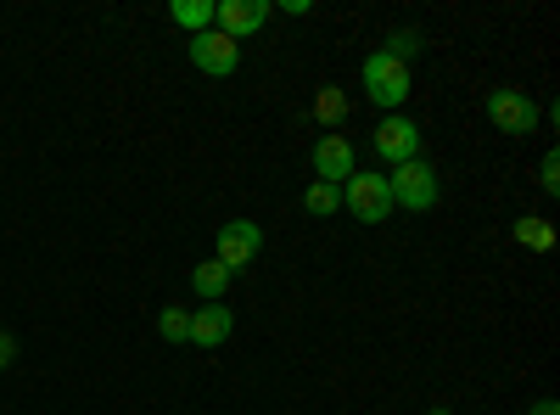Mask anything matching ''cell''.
<instances>
[{"label":"cell","mask_w":560,"mask_h":415,"mask_svg":"<svg viewBox=\"0 0 560 415\" xmlns=\"http://www.w3.org/2000/svg\"><path fill=\"white\" fill-rule=\"evenodd\" d=\"M185 51H191V62H197L202 73H213V79H230V73L242 68V45L230 39V34H219V28L191 34V45H185Z\"/></svg>","instance_id":"cell-6"},{"label":"cell","mask_w":560,"mask_h":415,"mask_svg":"<svg viewBox=\"0 0 560 415\" xmlns=\"http://www.w3.org/2000/svg\"><path fill=\"white\" fill-rule=\"evenodd\" d=\"M427 415H448V410H427Z\"/></svg>","instance_id":"cell-21"},{"label":"cell","mask_w":560,"mask_h":415,"mask_svg":"<svg viewBox=\"0 0 560 415\" xmlns=\"http://www.w3.org/2000/svg\"><path fill=\"white\" fill-rule=\"evenodd\" d=\"M12 359H18V337H12V332H0V371H7Z\"/></svg>","instance_id":"cell-19"},{"label":"cell","mask_w":560,"mask_h":415,"mask_svg":"<svg viewBox=\"0 0 560 415\" xmlns=\"http://www.w3.org/2000/svg\"><path fill=\"white\" fill-rule=\"evenodd\" d=\"M538 186H544V192H549V197H555V192H560V158H555V152H549V158H544V163H538Z\"/></svg>","instance_id":"cell-18"},{"label":"cell","mask_w":560,"mask_h":415,"mask_svg":"<svg viewBox=\"0 0 560 415\" xmlns=\"http://www.w3.org/2000/svg\"><path fill=\"white\" fill-rule=\"evenodd\" d=\"M533 415H560V404H555V399H538V404H533Z\"/></svg>","instance_id":"cell-20"},{"label":"cell","mask_w":560,"mask_h":415,"mask_svg":"<svg viewBox=\"0 0 560 415\" xmlns=\"http://www.w3.org/2000/svg\"><path fill=\"white\" fill-rule=\"evenodd\" d=\"M213 7H219V0H174L168 18H174L185 34H202V28H213Z\"/></svg>","instance_id":"cell-13"},{"label":"cell","mask_w":560,"mask_h":415,"mask_svg":"<svg viewBox=\"0 0 560 415\" xmlns=\"http://www.w3.org/2000/svg\"><path fill=\"white\" fill-rule=\"evenodd\" d=\"M258 253H264V230L253 224V219H230V224H219V264L236 275V269H247V264H258Z\"/></svg>","instance_id":"cell-5"},{"label":"cell","mask_w":560,"mask_h":415,"mask_svg":"<svg viewBox=\"0 0 560 415\" xmlns=\"http://www.w3.org/2000/svg\"><path fill=\"white\" fill-rule=\"evenodd\" d=\"M269 12H275L269 0H219V7H213V28L242 45L247 34H258L269 23Z\"/></svg>","instance_id":"cell-9"},{"label":"cell","mask_w":560,"mask_h":415,"mask_svg":"<svg viewBox=\"0 0 560 415\" xmlns=\"http://www.w3.org/2000/svg\"><path fill=\"white\" fill-rule=\"evenodd\" d=\"M516 242L533 247V253H549L555 247V230H549V219H516Z\"/></svg>","instance_id":"cell-16"},{"label":"cell","mask_w":560,"mask_h":415,"mask_svg":"<svg viewBox=\"0 0 560 415\" xmlns=\"http://www.w3.org/2000/svg\"><path fill=\"white\" fill-rule=\"evenodd\" d=\"M488 118L499 135H533L538 129V102L527 90H488Z\"/></svg>","instance_id":"cell-4"},{"label":"cell","mask_w":560,"mask_h":415,"mask_svg":"<svg viewBox=\"0 0 560 415\" xmlns=\"http://www.w3.org/2000/svg\"><path fill=\"white\" fill-rule=\"evenodd\" d=\"M303 208H308L314 219H331V214H342V186H325V180H314V186L303 192Z\"/></svg>","instance_id":"cell-14"},{"label":"cell","mask_w":560,"mask_h":415,"mask_svg":"<svg viewBox=\"0 0 560 415\" xmlns=\"http://www.w3.org/2000/svg\"><path fill=\"white\" fill-rule=\"evenodd\" d=\"M376 152L398 169V163H415L420 158V124L415 118H404V113H387L382 124H376Z\"/></svg>","instance_id":"cell-8"},{"label":"cell","mask_w":560,"mask_h":415,"mask_svg":"<svg viewBox=\"0 0 560 415\" xmlns=\"http://www.w3.org/2000/svg\"><path fill=\"white\" fill-rule=\"evenodd\" d=\"M359 84H364V96L376 102L382 113H398L404 102H409V62H398V57H387V51H370L364 57V68H359Z\"/></svg>","instance_id":"cell-1"},{"label":"cell","mask_w":560,"mask_h":415,"mask_svg":"<svg viewBox=\"0 0 560 415\" xmlns=\"http://www.w3.org/2000/svg\"><path fill=\"white\" fill-rule=\"evenodd\" d=\"M415 51H420V34H415V28H404V34L387 39V57H398V62H409Z\"/></svg>","instance_id":"cell-17"},{"label":"cell","mask_w":560,"mask_h":415,"mask_svg":"<svg viewBox=\"0 0 560 415\" xmlns=\"http://www.w3.org/2000/svg\"><path fill=\"white\" fill-rule=\"evenodd\" d=\"M158 337H163V343H185V337H191V309L168 303V309L158 314Z\"/></svg>","instance_id":"cell-15"},{"label":"cell","mask_w":560,"mask_h":415,"mask_svg":"<svg viewBox=\"0 0 560 415\" xmlns=\"http://www.w3.org/2000/svg\"><path fill=\"white\" fill-rule=\"evenodd\" d=\"M342 208H348L359 224H382V219H393L387 174H353L348 186H342Z\"/></svg>","instance_id":"cell-3"},{"label":"cell","mask_w":560,"mask_h":415,"mask_svg":"<svg viewBox=\"0 0 560 415\" xmlns=\"http://www.w3.org/2000/svg\"><path fill=\"white\" fill-rule=\"evenodd\" d=\"M314 118L325 124V129H342L348 124V96H342V84H319V96H314Z\"/></svg>","instance_id":"cell-11"},{"label":"cell","mask_w":560,"mask_h":415,"mask_svg":"<svg viewBox=\"0 0 560 415\" xmlns=\"http://www.w3.org/2000/svg\"><path fill=\"white\" fill-rule=\"evenodd\" d=\"M314 174L325 180V186H348V180L359 174V152H353V141H348L342 129L314 141Z\"/></svg>","instance_id":"cell-7"},{"label":"cell","mask_w":560,"mask_h":415,"mask_svg":"<svg viewBox=\"0 0 560 415\" xmlns=\"http://www.w3.org/2000/svg\"><path fill=\"white\" fill-rule=\"evenodd\" d=\"M230 332H236V314H230L224 303H202V309H191V337L185 343L219 348V343H230Z\"/></svg>","instance_id":"cell-10"},{"label":"cell","mask_w":560,"mask_h":415,"mask_svg":"<svg viewBox=\"0 0 560 415\" xmlns=\"http://www.w3.org/2000/svg\"><path fill=\"white\" fill-rule=\"evenodd\" d=\"M191 287H197V298H202V303H224L230 269H224L219 258H208V264H197V269H191Z\"/></svg>","instance_id":"cell-12"},{"label":"cell","mask_w":560,"mask_h":415,"mask_svg":"<svg viewBox=\"0 0 560 415\" xmlns=\"http://www.w3.org/2000/svg\"><path fill=\"white\" fill-rule=\"evenodd\" d=\"M387 192H393V208H409V214H427L438 208V169L432 163H398L387 174Z\"/></svg>","instance_id":"cell-2"}]
</instances>
